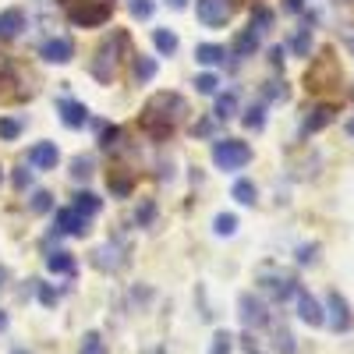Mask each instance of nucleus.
<instances>
[{
    "mask_svg": "<svg viewBox=\"0 0 354 354\" xmlns=\"http://www.w3.org/2000/svg\"><path fill=\"white\" fill-rule=\"evenodd\" d=\"M185 113H188V103L185 96H177V93H156L149 96V103L142 106V131L163 142L177 131V124L185 121Z\"/></svg>",
    "mask_w": 354,
    "mask_h": 354,
    "instance_id": "1",
    "label": "nucleus"
},
{
    "mask_svg": "<svg viewBox=\"0 0 354 354\" xmlns=\"http://www.w3.org/2000/svg\"><path fill=\"white\" fill-rule=\"evenodd\" d=\"M61 8L78 28H96L110 21L113 0H61Z\"/></svg>",
    "mask_w": 354,
    "mask_h": 354,
    "instance_id": "2",
    "label": "nucleus"
},
{
    "mask_svg": "<svg viewBox=\"0 0 354 354\" xmlns=\"http://www.w3.org/2000/svg\"><path fill=\"white\" fill-rule=\"evenodd\" d=\"M128 43V36L124 32H113V39H106L100 50H96V57H93V64H88V71H93L100 82H113V75H117V64H121V46Z\"/></svg>",
    "mask_w": 354,
    "mask_h": 354,
    "instance_id": "3",
    "label": "nucleus"
},
{
    "mask_svg": "<svg viewBox=\"0 0 354 354\" xmlns=\"http://www.w3.org/2000/svg\"><path fill=\"white\" fill-rule=\"evenodd\" d=\"M248 160H252V149L241 138H220L213 145V163L220 170H241V167H248Z\"/></svg>",
    "mask_w": 354,
    "mask_h": 354,
    "instance_id": "4",
    "label": "nucleus"
},
{
    "mask_svg": "<svg viewBox=\"0 0 354 354\" xmlns=\"http://www.w3.org/2000/svg\"><path fill=\"white\" fill-rule=\"evenodd\" d=\"M259 283H262V290L270 294L273 301H287L290 294H298V280H294V277H287V273H273V270H262Z\"/></svg>",
    "mask_w": 354,
    "mask_h": 354,
    "instance_id": "5",
    "label": "nucleus"
},
{
    "mask_svg": "<svg viewBox=\"0 0 354 354\" xmlns=\"http://www.w3.org/2000/svg\"><path fill=\"white\" fill-rule=\"evenodd\" d=\"M93 262L100 266L103 273H117V270H124V266H128V248L121 241H106V245H100L93 252Z\"/></svg>",
    "mask_w": 354,
    "mask_h": 354,
    "instance_id": "6",
    "label": "nucleus"
},
{
    "mask_svg": "<svg viewBox=\"0 0 354 354\" xmlns=\"http://www.w3.org/2000/svg\"><path fill=\"white\" fill-rule=\"evenodd\" d=\"M234 15V0H198V21L205 28H220Z\"/></svg>",
    "mask_w": 354,
    "mask_h": 354,
    "instance_id": "7",
    "label": "nucleus"
},
{
    "mask_svg": "<svg viewBox=\"0 0 354 354\" xmlns=\"http://www.w3.org/2000/svg\"><path fill=\"white\" fill-rule=\"evenodd\" d=\"M337 78H340V71H337V64H333V57L326 53V57H319V64L308 71V88H315V93H319V88H330V85H337Z\"/></svg>",
    "mask_w": 354,
    "mask_h": 354,
    "instance_id": "8",
    "label": "nucleus"
},
{
    "mask_svg": "<svg viewBox=\"0 0 354 354\" xmlns=\"http://www.w3.org/2000/svg\"><path fill=\"white\" fill-rule=\"evenodd\" d=\"M238 308H241V322H245L248 330H259V326H266V322H270V312H266V305L255 298V294H241Z\"/></svg>",
    "mask_w": 354,
    "mask_h": 354,
    "instance_id": "9",
    "label": "nucleus"
},
{
    "mask_svg": "<svg viewBox=\"0 0 354 354\" xmlns=\"http://www.w3.org/2000/svg\"><path fill=\"white\" fill-rule=\"evenodd\" d=\"M39 57H43V61H50V64H68L71 57H75V46H71L68 36H57V39H46L39 46Z\"/></svg>",
    "mask_w": 354,
    "mask_h": 354,
    "instance_id": "10",
    "label": "nucleus"
},
{
    "mask_svg": "<svg viewBox=\"0 0 354 354\" xmlns=\"http://www.w3.org/2000/svg\"><path fill=\"white\" fill-rule=\"evenodd\" d=\"M57 230L71 234V238H85V234H88V220H85L78 209H71V205H68V209L57 213Z\"/></svg>",
    "mask_w": 354,
    "mask_h": 354,
    "instance_id": "11",
    "label": "nucleus"
},
{
    "mask_svg": "<svg viewBox=\"0 0 354 354\" xmlns=\"http://www.w3.org/2000/svg\"><path fill=\"white\" fill-rule=\"evenodd\" d=\"M294 298H298V315L308 322V326H322V322H326V312H322V305L312 298L308 290L298 287V294H294Z\"/></svg>",
    "mask_w": 354,
    "mask_h": 354,
    "instance_id": "12",
    "label": "nucleus"
},
{
    "mask_svg": "<svg viewBox=\"0 0 354 354\" xmlns=\"http://www.w3.org/2000/svg\"><path fill=\"white\" fill-rule=\"evenodd\" d=\"M57 160H61V153H57V145L53 142H39L28 149V163H32L36 170H53Z\"/></svg>",
    "mask_w": 354,
    "mask_h": 354,
    "instance_id": "13",
    "label": "nucleus"
},
{
    "mask_svg": "<svg viewBox=\"0 0 354 354\" xmlns=\"http://www.w3.org/2000/svg\"><path fill=\"white\" fill-rule=\"evenodd\" d=\"M330 326L337 330V333H344V330H351V308H347V301L340 298L337 290H330Z\"/></svg>",
    "mask_w": 354,
    "mask_h": 354,
    "instance_id": "14",
    "label": "nucleus"
},
{
    "mask_svg": "<svg viewBox=\"0 0 354 354\" xmlns=\"http://www.w3.org/2000/svg\"><path fill=\"white\" fill-rule=\"evenodd\" d=\"M57 113H61V121L68 128H85V121H88V110L82 103H75V100H61L57 103Z\"/></svg>",
    "mask_w": 354,
    "mask_h": 354,
    "instance_id": "15",
    "label": "nucleus"
},
{
    "mask_svg": "<svg viewBox=\"0 0 354 354\" xmlns=\"http://www.w3.org/2000/svg\"><path fill=\"white\" fill-rule=\"evenodd\" d=\"M21 28H25V11H21V8L0 11V36H4V39H15Z\"/></svg>",
    "mask_w": 354,
    "mask_h": 354,
    "instance_id": "16",
    "label": "nucleus"
},
{
    "mask_svg": "<svg viewBox=\"0 0 354 354\" xmlns=\"http://www.w3.org/2000/svg\"><path fill=\"white\" fill-rule=\"evenodd\" d=\"M337 117V106H330V103H322V106H315V110H308V117H305V131H319V128H326L330 121Z\"/></svg>",
    "mask_w": 354,
    "mask_h": 354,
    "instance_id": "17",
    "label": "nucleus"
},
{
    "mask_svg": "<svg viewBox=\"0 0 354 354\" xmlns=\"http://www.w3.org/2000/svg\"><path fill=\"white\" fill-rule=\"evenodd\" d=\"M71 209H78V213L88 220V216H96V213L103 209V202H100V195H93V192H78L75 202H71Z\"/></svg>",
    "mask_w": 354,
    "mask_h": 354,
    "instance_id": "18",
    "label": "nucleus"
},
{
    "mask_svg": "<svg viewBox=\"0 0 354 354\" xmlns=\"http://www.w3.org/2000/svg\"><path fill=\"white\" fill-rule=\"evenodd\" d=\"M46 270H50V273H64V277H71V273H75V259H71V252H61V248L50 252V255H46Z\"/></svg>",
    "mask_w": 354,
    "mask_h": 354,
    "instance_id": "19",
    "label": "nucleus"
},
{
    "mask_svg": "<svg viewBox=\"0 0 354 354\" xmlns=\"http://www.w3.org/2000/svg\"><path fill=\"white\" fill-rule=\"evenodd\" d=\"M223 57H227V50L216 46V43H202V46H195V61H198V64H220Z\"/></svg>",
    "mask_w": 354,
    "mask_h": 354,
    "instance_id": "20",
    "label": "nucleus"
},
{
    "mask_svg": "<svg viewBox=\"0 0 354 354\" xmlns=\"http://www.w3.org/2000/svg\"><path fill=\"white\" fill-rule=\"evenodd\" d=\"M255 50H259V32H255V28H245V32L234 39V53H238V57H252Z\"/></svg>",
    "mask_w": 354,
    "mask_h": 354,
    "instance_id": "21",
    "label": "nucleus"
},
{
    "mask_svg": "<svg viewBox=\"0 0 354 354\" xmlns=\"http://www.w3.org/2000/svg\"><path fill=\"white\" fill-rule=\"evenodd\" d=\"M153 43H156V50H160L163 57H174V53H177V46H181V43H177V36L170 32V28H156V32H153Z\"/></svg>",
    "mask_w": 354,
    "mask_h": 354,
    "instance_id": "22",
    "label": "nucleus"
},
{
    "mask_svg": "<svg viewBox=\"0 0 354 354\" xmlns=\"http://www.w3.org/2000/svg\"><path fill=\"white\" fill-rule=\"evenodd\" d=\"M216 121H230L234 113H238V96L234 93H223V96H216Z\"/></svg>",
    "mask_w": 354,
    "mask_h": 354,
    "instance_id": "23",
    "label": "nucleus"
},
{
    "mask_svg": "<svg viewBox=\"0 0 354 354\" xmlns=\"http://www.w3.org/2000/svg\"><path fill=\"white\" fill-rule=\"evenodd\" d=\"M131 185H135V181H131L128 170H113V174H110V192H113V195H131Z\"/></svg>",
    "mask_w": 354,
    "mask_h": 354,
    "instance_id": "24",
    "label": "nucleus"
},
{
    "mask_svg": "<svg viewBox=\"0 0 354 354\" xmlns=\"http://www.w3.org/2000/svg\"><path fill=\"white\" fill-rule=\"evenodd\" d=\"M156 78V61L153 57H135V82H153Z\"/></svg>",
    "mask_w": 354,
    "mask_h": 354,
    "instance_id": "25",
    "label": "nucleus"
},
{
    "mask_svg": "<svg viewBox=\"0 0 354 354\" xmlns=\"http://www.w3.org/2000/svg\"><path fill=\"white\" fill-rule=\"evenodd\" d=\"M230 195L238 198L241 205H255V195H259V192H255L252 181H245V177H241V181H234V192H230Z\"/></svg>",
    "mask_w": 354,
    "mask_h": 354,
    "instance_id": "26",
    "label": "nucleus"
},
{
    "mask_svg": "<svg viewBox=\"0 0 354 354\" xmlns=\"http://www.w3.org/2000/svg\"><path fill=\"white\" fill-rule=\"evenodd\" d=\"M78 354H106V340H103L100 333H85Z\"/></svg>",
    "mask_w": 354,
    "mask_h": 354,
    "instance_id": "27",
    "label": "nucleus"
},
{
    "mask_svg": "<svg viewBox=\"0 0 354 354\" xmlns=\"http://www.w3.org/2000/svg\"><path fill=\"white\" fill-rule=\"evenodd\" d=\"M213 230L220 234V238H230V234L238 230V216H234V213H220V216L213 220Z\"/></svg>",
    "mask_w": 354,
    "mask_h": 354,
    "instance_id": "28",
    "label": "nucleus"
},
{
    "mask_svg": "<svg viewBox=\"0 0 354 354\" xmlns=\"http://www.w3.org/2000/svg\"><path fill=\"white\" fill-rule=\"evenodd\" d=\"M18 135H21V121H18V117H0V138L15 142Z\"/></svg>",
    "mask_w": 354,
    "mask_h": 354,
    "instance_id": "29",
    "label": "nucleus"
},
{
    "mask_svg": "<svg viewBox=\"0 0 354 354\" xmlns=\"http://www.w3.org/2000/svg\"><path fill=\"white\" fill-rule=\"evenodd\" d=\"M128 11H131V18H153V11H156V4L153 0H128Z\"/></svg>",
    "mask_w": 354,
    "mask_h": 354,
    "instance_id": "30",
    "label": "nucleus"
},
{
    "mask_svg": "<svg viewBox=\"0 0 354 354\" xmlns=\"http://www.w3.org/2000/svg\"><path fill=\"white\" fill-rule=\"evenodd\" d=\"M234 351V337L227 333V330H220L216 337H213V347H209V354H230Z\"/></svg>",
    "mask_w": 354,
    "mask_h": 354,
    "instance_id": "31",
    "label": "nucleus"
},
{
    "mask_svg": "<svg viewBox=\"0 0 354 354\" xmlns=\"http://www.w3.org/2000/svg\"><path fill=\"white\" fill-rule=\"evenodd\" d=\"M270 25H273V15L266 11V8H259V11L252 15V25H248V28H255V32L262 36V32H266V28H270Z\"/></svg>",
    "mask_w": 354,
    "mask_h": 354,
    "instance_id": "32",
    "label": "nucleus"
},
{
    "mask_svg": "<svg viewBox=\"0 0 354 354\" xmlns=\"http://www.w3.org/2000/svg\"><path fill=\"white\" fill-rule=\"evenodd\" d=\"M216 85H220L216 75H198V78H195V88H198L202 96H213V93H216Z\"/></svg>",
    "mask_w": 354,
    "mask_h": 354,
    "instance_id": "33",
    "label": "nucleus"
},
{
    "mask_svg": "<svg viewBox=\"0 0 354 354\" xmlns=\"http://www.w3.org/2000/svg\"><path fill=\"white\" fill-rule=\"evenodd\" d=\"M88 174H93V160H88V156H75L71 177H75V181H82V177H88Z\"/></svg>",
    "mask_w": 354,
    "mask_h": 354,
    "instance_id": "34",
    "label": "nucleus"
},
{
    "mask_svg": "<svg viewBox=\"0 0 354 354\" xmlns=\"http://www.w3.org/2000/svg\"><path fill=\"white\" fill-rule=\"evenodd\" d=\"M117 138H121V128H113V124H106V128L100 131V145H103V149H113Z\"/></svg>",
    "mask_w": 354,
    "mask_h": 354,
    "instance_id": "35",
    "label": "nucleus"
},
{
    "mask_svg": "<svg viewBox=\"0 0 354 354\" xmlns=\"http://www.w3.org/2000/svg\"><path fill=\"white\" fill-rule=\"evenodd\" d=\"M262 113H266L262 106H252V110L245 113V128H255V131H259V128L266 124V117H262Z\"/></svg>",
    "mask_w": 354,
    "mask_h": 354,
    "instance_id": "36",
    "label": "nucleus"
},
{
    "mask_svg": "<svg viewBox=\"0 0 354 354\" xmlns=\"http://www.w3.org/2000/svg\"><path fill=\"white\" fill-rule=\"evenodd\" d=\"M308 43H312V28H301L290 46H294V53H308Z\"/></svg>",
    "mask_w": 354,
    "mask_h": 354,
    "instance_id": "37",
    "label": "nucleus"
},
{
    "mask_svg": "<svg viewBox=\"0 0 354 354\" xmlns=\"http://www.w3.org/2000/svg\"><path fill=\"white\" fill-rule=\"evenodd\" d=\"M153 216H156V205H153V202L138 205V213H135V220H138L142 227H149V223H153Z\"/></svg>",
    "mask_w": 354,
    "mask_h": 354,
    "instance_id": "38",
    "label": "nucleus"
},
{
    "mask_svg": "<svg viewBox=\"0 0 354 354\" xmlns=\"http://www.w3.org/2000/svg\"><path fill=\"white\" fill-rule=\"evenodd\" d=\"M50 198H53L50 192H36L32 195V213H46L50 209Z\"/></svg>",
    "mask_w": 354,
    "mask_h": 354,
    "instance_id": "39",
    "label": "nucleus"
},
{
    "mask_svg": "<svg viewBox=\"0 0 354 354\" xmlns=\"http://www.w3.org/2000/svg\"><path fill=\"white\" fill-rule=\"evenodd\" d=\"M39 301H43L46 308H53V305H57V290H53L50 283H39Z\"/></svg>",
    "mask_w": 354,
    "mask_h": 354,
    "instance_id": "40",
    "label": "nucleus"
},
{
    "mask_svg": "<svg viewBox=\"0 0 354 354\" xmlns=\"http://www.w3.org/2000/svg\"><path fill=\"white\" fill-rule=\"evenodd\" d=\"M315 252H319L315 245H305V248H298V262H301V266H308V262H315Z\"/></svg>",
    "mask_w": 354,
    "mask_h": 354,
    "instance_id": "41",
    "label": "nucleus"
},
{
    "mask_svg": "<svg viewBox=\"0 0 354 354\" xmlns=\"http://www.w3.org/2000/svg\"><path fill=\"white\" fill-rule=\"evenodd\" d=\"M167 4H170V8H174V11H181V8H185V4H188V0H167Z\"/></svg>",
    "mask_w": 354,
    "mask_h": 354,
    "instance_id": "42",
    "label": "nucleus"
},
{
    "mask_svg": "<svg viewBox=\"0 0 354 354\" xmlns=\"http://www.w3.org/2000/svg\"><path fill=\"white\" fill-rule=\"evenodd\" d=\"M287 11H301V0H287Z\"/></svg>",
    "mask_w": 354,
    "mask_h": 354,
    "instance_id": "43",
    "label": "nucleus"
},
{
    "mask_svg": "<svg viewBox=\"0 0 354 354\" xmlns=\"http://www.w3.org/2000/svg\"><path fill=\"white\" fill-rule=\"evenodd\" d=\"M4 326H8V315H4V312H0V330H4Z\"/></svg>",
    "mask_w": 354,
    "mask_h": 354,
    "instance_id": "44",
    "label": "nucleus"
},
{
    "mask_svg": "<svg viewBox=\"0 0 354 354\" xmlns=\"http://www.w3.org/2000/svg\"><path fill=\"white\" fill-rule=\"evenodd\" d=\"M347 135H354V117H351V121H347Z\"/></svg>",
    "mask_w": 354,
    "mask_h": 354,
    "instance_id": "45",
    "label": "nucleus"
},
{
    "mask_svg": "<svg viewBox=\"0 0 354 354\" xmlns=\"http://www.w3.org/2000/svg\"><path fill=\"white\" fill-rule=\"evenodd\" d=\"M15 354H28V351H15Z\"/></svg>",
    "mask_w": 354,
    "mask_h": 354,
    "instance_id": "46",
    "label": "nucleus"
},
{
    "mask_svg": "<svg viewBox=\"0 0 354 354\" xmlns=\"http://www.w3.org/2000/svg\"><path fill=\"white\" fill-rule=\"evenodd\" d=\"M0 280H4V270H0Z\"/></svg>",
    "mask_w": 354,
    "mask_h": 354,
    "instance_id": "47",
    "label": "nucleus"
},
{
    "mask_svg": "<svg viewBox=\"0 0 354 354\" xmlns=\"http://www.w3.org/2000/svg\"><path fill=\"white\" fill-rule=\"evenodd\" d=\"M0 177H4V170H0Z\"/></svg>",
    "mask_w": 354,
    "mask_h": 354,
    "instance_id": "48",
    "label": "nucleus"
},
{
    "mask_svg": "<svg viewBox=\"0 0 354 354\" xmlns=\"http://www.w3.org/2000/svg\"><path fill=\"white\" fill-rule=\"evenodd\" d=\"M344 4H347V0H344Z\"/></svg>",
    "mask_w": 354,
    "mask_h": 354,
    "instance_id": "49",
    "label": "nucleus"
}]
</instances>
